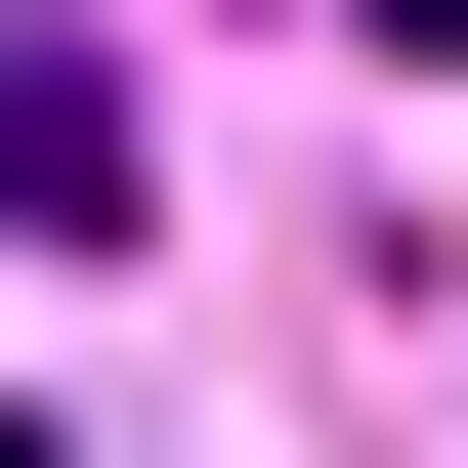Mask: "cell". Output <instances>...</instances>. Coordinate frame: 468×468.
<instances>
[{
    "mask_svg": "<svg viewBox=\"0 0 468 468\" xmlns=\"http://www.w3.org/2000/svg\"><path fill=\"white\" fill-rule=\"evenodd\" d=\"M383 43H468V0H383Z\"/></svg>",
    "mask_w": 468,
    "mask_h": 468,
    "instance_id": "obj_2",
    "label": "cell"
},
{
    "mask_svg": "<svg viewBox=\"0 0 468 468\" xmlns=\"http://www.w3.org/2000/svg\"><path fill=\"white\" fill-rule=\"evenodd\" d=\"M0 256H128V43H0Z\"/></svg>",
    "mask_w": 468,
    "mask_h": 468,
    "instance_id": "obj_1",
    "label": "cell"
}]
</instances>
